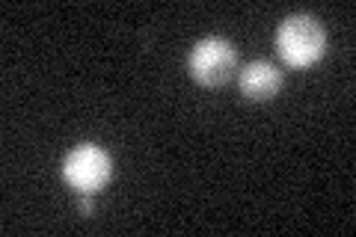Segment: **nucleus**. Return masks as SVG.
<instances>
[{"label":"nucleus","mask_w":356,"mask_h":237,"mask_svg":"<svg viewBox=\"0 0 356 237\" xmlns=\"http://www.w3.org/2000/svg\"><path fill=\"white\" fill-rule=\"evenodd\" d=\"M238 86L250 101H270L282 89V72L267 60H255L241 72Z\"/></svg>","instance_id":"nucleus-4"},{"label":"nucleus","mask_w":356,"mask_h":237,"mask_svg":"<svg viewBox=\"0 0 356 237\" xmlns=\"http://www.w3.org/2000/svg\"><path fill=\"white\" fill-rule=\"evenodd\" d=\"M276 51L280 56L294 65V69H306V65L318 63L327 51V33L321 27L315 15H288L280 30H276Z\"/></svg>","instance_id":"nucleus-1"},{"label":"nucleus","mask_w":356,"mask_h":237,"mask_svg":"<svg viewBox=\"0 0 356 237\" xmlns=\"http://www.w3.org/2000/svg\"><path fill=\"white\" fill-rule=\"evenodd\" d=\"M191 74L196 83L202 86H222L238 69V54H235V44L229 39H220V36H208V39H199L191 51Z\"/></svg>","instance_id":"nucleus-2"},{"label":"nucleus","mask_w":356,"mask_h":237,"mask_svg":"<svg viewBox=\"0 0 356 237\" xmlns=\"http://www.w3.org/2000/svg\"><path fill=\"white\" fill-rule=\"evenodd\" d=\"M110 175H113V161L98 145L83 142L77 149H72L63 161L65 184L74 187L77 193H95V190H102L110 181Z\"/></svg>","instance_id":"nucleus-3"}]
</instances>
